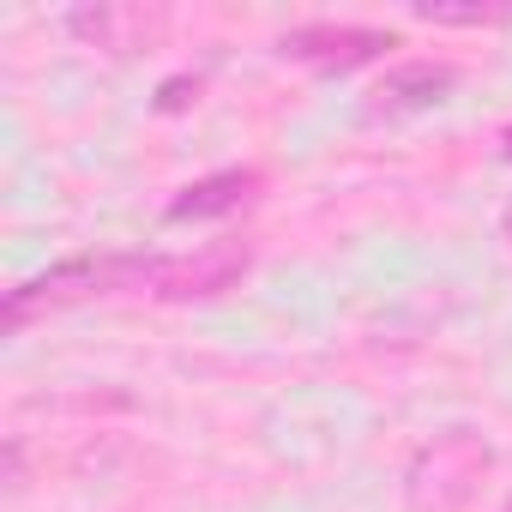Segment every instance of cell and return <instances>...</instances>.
I'll use <instances>...</instances> for the list:
<instances>
[{
    "instance_id": "5b68a950",
    "label": "cell",
    "mask_w": 512,
    "mask_h": 512,
    "mask_svg": "<svg viewBox=\"0 0 512 512\" xmlns=\"http://www.w3.org/2000/svg\"><path fill=\"white\" fill-rule=\"evenodd\" d=\"M386 49H398L392 31H368V25H296L278 37V55L314 73H356L368 61H380Z\"/></svg>"
},
{
    "instance_id": "30bf717a",
    "label": "cell",
    "mask_w": 512,
    "mask_h": 512,
    "mask_svg": "<svg viewBox=\"0 0 512 512\" xmlns=\"http://www.w3.org/2000/svg\"><path fill=\"white\" fill-rule=\"evenodd\" d=\"M500 157H506V163H512V127H506V133H500Z\"/></svg>"
},
{
    "instance_id": "7c38bea8",
    "label": "cell",
    "mask_w": 512,
    "mask_h": 512,
    "mask_svg": "<svg viewBox=\"0 0 512 512\" xmlns=\"http://www.w3.org/2000/svg\"><path fill=\"white\" fill-rule=\"evenodd\" d=\"M500 512H512V500H506V506H500Z\"/></svg>"
},
{
    "instance_id": "8fae6325",
    "label": "cell",
    "mask_w": 512,
    "mask_h": 512,
    "mask_svg": "<svg viewBox=\"0 0 512 512\" xmlns=\"http://www.w3.org/2000/svg\"><path fill=\"white\" fill-rule=\"evenodd\" d=\"M500 235H506V241H512V205H506V211H500Z\"/></svg>"
},
{
    "instance_id": "7a4b0ae2",
    "label": "cell",
    "mask_w": 512,
    "mask_h": 512,
    "mask_svg": "<svg viewBox=\"0 0 512 512\" xmlns=\"http://www.w3.org/2000/svg\"><path fill=\"white\" fill-rule=\"evenodd\" d=\"M488 470H494V446L470 428H446L410 464V482H404L410 512H470L482 500Z\"/></svg>"
},
{
    "instance_id": "277c9868",
    "label": "cell",
    "mask_w": 512,
    "mask_h": 512,
    "mask_svg": "<svg viewBox=\"0 0 512 512\" xmlns=\"http://www.w3.org/2000/svg\"><path fill=\"white\" fill-rule=\"evenodd\" d=\"M253 266V247L247 241H211L199 253H181V260H157L151 296L157 302H211L223 290H235Z\"/></svg>"
},
{
    "instance_id": "3957f363",
    "label": "cell",
    "mask_w": 512,
    "mask_h": 512,
    "mask_svg": "<svg viewBox=\"0 0 512 512\" xmlns=\"http://www.w3.org/2000/svg\"><path fill=\"white\" fill-rule=\"evenodd\" d=\"M67 31L85 49H103L115 61H133V55H145V49L163 43L169 13L163 7H139V0H85V7L67 13Z\"/></svg>"
},
{
    "instance_id": "52a82bcc",
    "label": "cell",
    "mask_w": 512,
    "mask_h": 512,
    "mask_svg": "<svg viewBox=\"0 0 512 512\" xmlns=\"http://www.w3.org/2000/svg\"><path fill=\"white\" fill-rule=\"evenodd\" d=\"M253 193H260V169H217V175H199L193 187H181L163 205V223H211V217L253 205Z\"/></svg>"
},
{
    "instance_id": "9c48e42d",
    "label": "cell",
    "mask_w": 512,
    "mask_h": 512,
    "mask_svg": "<svg viewBox=\"0 0 512 512\" xmlns=\"http://www.w3.org/2000/svg\"><path fill=\"white\" fill-rule=\"evenodd\" d=\"M199 91H205L199 73H175V79H163V85H157V115H181V109H193Z\"/></svg>"
},
{
    "instance_id": "8992f818",
    "label": "cell",
    "mask_w": 512,
    "mask_h": 512,
    "mask_svg": "<svg viewBox=\"0 0 512 512\" xmlns=\"http://www.w3.org/2000/svg\"><path fill=\"white\" fill-rule=\"evenodd\" d=\"M458 91V67L452 61H398L374 79L368 91V121H404V115H428Z\"/></svg>"
},
{
    "instance_id": "ba28073f",
    "label": "cell",
    "mask_w": 512,
    "mask_h": 512,
    "mask_svg": "<svg viewBox=\"0 0 512 512\" xmlns=\"http://www.w3.org/2000/svg\"><path fill=\"white\" fill-rule=\"evenodd\" d=\"M410 19L446 25V31H500L512 25V0H416Z\"/></svg>"
},
{
    "instance_id": "6da1fadb",
    "label": "cell",
    "mask_w": 512,
    "mask_h": 512,
    "mask_svg": "<svg viewBox=\"0 0 512 512\" xmlns=\"http://www.w3.org/2000/svg\"><path fill=\"white\" fill-rule=\"evenodd\" d=\"M157 278V260L145 253H79V260H61L37 278H25L19 290H7V332H25L31 320L55 314V308H79V302H97V296H121V290H151Z\"/></svg>"
}]
</instances>
